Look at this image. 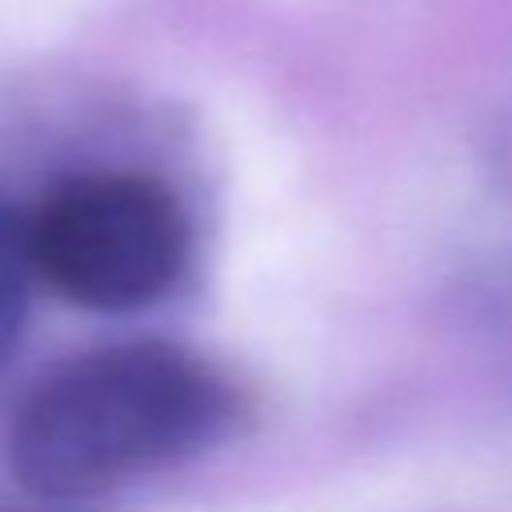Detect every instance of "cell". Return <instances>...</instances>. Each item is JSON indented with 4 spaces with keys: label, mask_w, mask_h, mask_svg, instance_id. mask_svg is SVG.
Wrapping results in <instances>:
<instances>
[{
    "label": "cell",
    "mask_w": 512,
    "mask_h": 512,
    "mask_svg": "<svg viewBox=\"0 0 512 512\" xmlns=\"http://www.w3.org/2000/svg\"><path fill=\"white\" fill-rule=\"evenodd\" d=\"M240 416L212 360L168 340L108 344L36 380L12 412L8 468L40 500H88L212 448Z\"/></svg>",
    "instance_id": "6da1fadb"
},
{
    "label": "cell",
    "mask_w": 512,
    "mask_h": 512,
    "mask_svg": "<svg viewBox=\"0 0 512 512\" xmlns=\"http://www.w3.org/2000/svg\"><path fill=\"white\" fill-rule=\"evenodd\" d=\"M32 272L88 312H140L188 268L192 228L180 196L144 172H80L28 212Z\"/></svg>",
    "instance_id": "7a4b0ae2"
},
{
    "label": "cell",
    "mask_w": 512,
    "mask_h": 512,
    "mask_svg": "<svg viewBox=\"0 0 512 512\" xmlns=\"http://www.w3.org/2000/svg\"><path fill=\"white\" fill-rule=\"evenodd\" d=\"M32 252H28V212L0 200V368L16 352L32 300Z\"/></svg>",
    "instance_id": "3957f363"
}]
</instances>
